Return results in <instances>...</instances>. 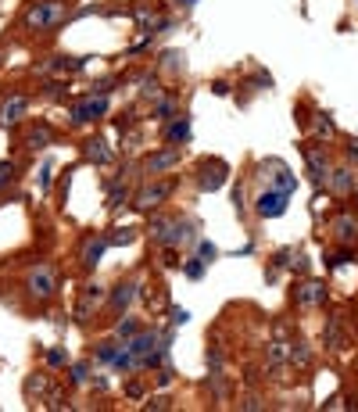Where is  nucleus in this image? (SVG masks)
Returning a JSON list of instances; mask_svg holds the SVG:
<instances>
[{
    "label": "nucleus",
    "instance_id": "b1692460",
    "mask_svg": "<svg viewBox=\"0 0 358 412\" xmlns=\"http://www.w3.org/2000/svg\"><path fill=\"white\" fill-rule=\"evenodd\" d=\"M118 352H122V348L107 341V344L101 348V352H97V359H101V362H115V359H118Z\"/></svg>",
    "mask_w": 358,
    "mask_h": 412
},
{
    "label": "nucleus",
    "instance_id": "c756f323",
    "mask_svg": "<svg viewBox=\"0 0 358 412\" xmlns=\"http://www.w3.org/2000/svg\"><path fill=\"white\" fill-rule=\"evenodd\" d=\"M201 269H205V262H201V258H197V262H186V276H194V280H197V276H201Z\"/></svg>",
    "mask_w": 358,
    "mask_h": 412
},
{
    "label": "nucleus",
    "instance_id": "39448f33",
    "mask_svg": "<svg viewBox=\"0 0 358 412\" xmlns=\"http://www.w3.org/2000/svg\"><path fill=\"white\" fill-rule=\"evenodd\" d=\"M287 197L283 190H266V194L258 197V215L261 219H276V215H283L287 212Z\"/></svg>",
    "mask_w": 358,
    "mask_h": 412
},
{
    "label": "nucleus",
    "instance_id": "f704fd0d",
    "mask_svg": "<svg viewBox=\"0 0 358 412\" xmlns=\"http://www.w3.org/2000/svg\"><path fill=\"white\" fill-rule=\"evenodd\" d=\"M118 334H126V337H129V334H136V323H133V319H126V323L118 326Z\"/></svg>",
    "mask_w": 358,
    "mask_h": 412
},
{
    "label": "nucleus",
    "instance_id": "dca6fc26",
    "mask_svg": "<svg viewBox=\"0 0 358 412\" xmlns=\"http://www.w3.org/2000/svg\"><path fill=\"white\" fill-rule=\"evenodd\" d=\"M104 251H107V241H104V237H97V241H90V244L83 247V265H86V269H93V265L101 262V255H104Z\"/></svg>",
    "mask_w": 358,
    "mask_h": 412
},
{
    "label": "nucleus",
    "instance_id": "f03ea898",
    "mask_svg": "<svg viewBox=\"0 0 358 412\" xmlns=\"http://www.w3.org/2000/svg\"><path fill=\"white\" fill-rule=\"evenodd\" d=\"M25 291H29V298H36V301H51V298L57 294V273H54V265L40 262V265L29 269V273H25Z\"/></svg>",
    "mask_w": 358,
    "mask_h": 412
},
{
    "label": "nucleus",
    "instance_id": "7c9ffc66",
    "mask_svg": "<svg viewBox=\"0 0 358 412\" xmlns=\"http://www.w3.org/2000/svg\"><path fill=\"white\" fill-rule=\"evenodd\" d=\"M86 369H90L86 362H79V366L72 369V380H75V384H83V380H86Z\"/></svg>",
    "mask_w": 358,
    "mask_h": 412
},
{
    "label": "nucleus",
    "instance_id": "e433bc0d",
    "mask_svg": "<svg viewBox=\"0 0 358 412\" xmlns=\"http://www.w3.org/2000/svg\"><path fill=\"white\" fill-rule=\"evenodd\" d=\"M348 158H355V162H358V144H348Z\"/></svg>",
    "mask_w": 358,
    "mask_h": 412
},
{
    "label": "nucleus",
    "instance_id": "6e6552de",
    "mask_svg": "<svg viewBox=\"0 0 358 412\" xmlns=\"http://www.w3.org/2000/svg\"><path fill=\"white\" fill-rule=\"evenodd\" d=\"M104 112H107V101L97 97V101H86V104H75V108H72V119H75V122H97Z\"/></svg>",
    "mask_w": 358,
    "mask_h": 412
},
{
    "label": "nucleus",
    "instance_id": "ddd939ff",
    "mask_svg": "<svg viewBox=\"0 0 358 412\" xmlns=\"http://www.w3.org/2000/svg\"><path fill=\"white\" fill-rule=\"evenodd\" d=\"M133 298H136V283H133V280L118 283V287H115V294H112V308H115V312H122V308H126Z\"/></svg>",
    "mask_w": 358,
    "mask_h": 412
},
{
    "label": "nucleus",
    "instance_id": "4468645a",
    "mask_svg": "<svg viewBox=\"0 0 358 412\" xmlns=\"http://www.w3.org/2000/svg\"><path fill=\"white\" fill-rule=\"evenodd\" d=\"M308 169H312V180H316V183L330 180V162H326L319 151H308Z\"/></svg>",
    "mask_w": 358,
    "mask_h": 412
},
{
    "label": "nucleus",
    "instance_id": "a211bd4d",
    "mask_svg": "<svg viewBox=\"0 0 358 412\" xmlns=\"http://www.w3.org/2000/svg\"><path fill=\"white\" fill-rule=\"evenodd\" d=\"M51 140H54L51 130H47V125H36V130H29V133H25V147H33V151H36V147H47Z\"/></svg>",
    "mask_w": 358,
    "mask_h": 412
},
{
    "label": "nucleus",
    "instance_id": "412c9836",
    "mask_svg": "<svg viewBox=\"0 0 358 412\" xmlns=\"http://www.w3.org/2000/svg\"><path fill=\"white\" fill-rule=\"evenodd\" d=\"M140 93H144V97H162V86H158V79H154V75H144V79H140Z\"/></svg>",
    "mask_w": 358,
    "mask_h": 412
},
{
    "label": "nucleus",
    "instance_id": "cd10ccee",
    "mask_svg": "<svg viewBox=\"0 0 358 412\" xmlns=\"http://www.w3.org/2000/svg\"><path fill=\"white\" fill-rule=\"evenodd\" d=\"M168 405H172V398H165V394H158V398L147 402V409H168Z\"/></svg>",
    "mask_w": 358,
    "mask_h": 412
},
{
    "label": "nucleus",
    "instance_id": "473e14b6",
    "mask_svg": "<svg viewBox=\"0 0 358 412\" xmlns=\"http://www.w3.org/2000/svg\"><path fill=\"white\" fill-rule=\"evenodd\" d=\"M197 251H201V262H212V258H215V247H212V244H201Z\"/></svg>",
    "mask_w": 358,
    "mask_h": 412
},
{
    "label": "nucleus",
    "instance_id": "6ab92c4d",
    "mask_svg": "<svg viewBox=\"0 0 358 412\" xmlns=\"http://www.w3.org/2000/svg\"><path fill=\"white\" fill-rule=\"evenodd\" d=\"M186 136H190V122H186V119L172 122V125L165 130V140H168V144H176V140H186Z\"/></svg>",
    "mask_w": 358,
    "mask_h": 412
},
{
    "label": "nucleus",
    "instance_id": "72a5a7b5",
    "mask_svg": "<svg viewBox=\"0 0 358 412\" xmlns=\"http://www.w3.org/2000/svg\"><path fill=\"white\" fill-rule=\"evenodd\" d=\"M165 265H168V269H176V265H179V258H176V251H172V244H168V251H165Z\"/></svg>",
    "mask_w": 358,
    "mask_h": 412
},
{
    "label": "nucleus",
    "instance_id": "f257e3e1",
    "mask_svg": "<svg viewBox=\"0 0 358 412\" xmlns=\"http://www.w3.org/2000/svg\"><path fill=\"white\" fill-rule=\"evenodd\" d=\"M65 19H68V4H61V0H36V4L25 8L22 29H29V33H54Z\"/></svg>",
    "mask_w": 358,
    "mask_h": 412
},
{
    "label": "nucleus",
    "instance_id": "c9c22d12",
    "mask_svg": "<svg viewBox=\"0 0 358 412\" xmlns=\"http://www.w3.org/2000/svg\"><path fill=\"white\" fill-rule=\"evenodd\" d=\"M172 323H186V308H172Z\"/></svg>",
    "mask_w": 358,
    "mask_h": 412
},
{
    "label": "nucleus",
    "instance_id": "5701e85b",
    "mask_svg": "<svg viewBox=\"0 0 358 412\" xmlns=\"http://www.w3.org/2000/svg\"><path fill=\"white\" fill-rule=\"evenodd\" d=\"M14 176H18V169H14V162H0V190H4L8 183H14Z\"/></svg>",
    "mask_w": 358,
    "mask_h": 412
},
{
    "label": "nucleus",
    "instance_id": "aec40b11",
    "mask_svg": "<svg viewBox=\"0 0 358 412\" xmlns=\"http://www.w3.org/2000/svg\"><path fill=\"white\" fill-rule=\"evenodd\" d=\"M86 158H93L97 165H104L107 158H112V151L104 147V140H90V144H86Z\"/></svg>",
    "mask_w": 358,
    "mask_h": 412
},
{
    "label": "nucleus",
    "instance_id": "4be33fe9",
    "mask_svg": "<svg viewBox=\"0 0 358 412\" xmlns=\"http://www.w3.org/2000/svg\"><path fill=\"white\" fill-rule=\"evenodd\" d=\"M176 97H165V101H158V104H154V119H168V115H172L176 112Z\"/></svg>",
    "mask_w": 358,
    "mask_h": 412
},
{
    "label": "nucleus",
    "instance_id": "2f4dec72",
    "mask_svg": "<svg viewBox=\"0 0 358 412\" xmlns=\"http://www.w3.org/2000/svg\"><path fill=\"white\" fill-rule=\"evenodd\" d=\"M47 362H51V366H65V352H57V348H54V352L47 355Z\"/></svg>",
    "mask_w": 358,
    "mask_h": 412
},
{
    "label": "nucleus",
    "instance_id": "20e7f679",
    "mask_svg": "<svg viewBox=\"0 0 358 412\" xmlns=\"http://www.w3.org/2000/svg\"><path fill=\"white\" fill-rule=\"evenodd\" d=\"M104 298H107V287H104V283H90V287L83 291V298H79L75 319L86 323V319H90V312H97V305H104Z\"/></svg>",
    "mask_w": 358,
    "mask_h": 412
},
{
    "label": "nucleus",
    "instance_id": "4c0bfd02",
    "mask_svg": "<svg viewBox=\"0 0 358 412\" xmlns=\"http://www.w3.org/2000/svg\"><path fill=\"white\" fill-rule=\"evenodd\" d=\"M179 4H183V8H194V4H197V0H179Z\"/></svg>",
    "mask_w": 358,
    "mask_h": 412
},
{
    "label": "nucleus",
    "instance_id": "7ed1b4c3",
    "mask_svg": "<svg viewBox=\"0 0 358 412\" xmlns=\"http://www.w3.org/2000/svg\"><path fill=\"white\" fill-rule=\"evenodd\" d=\"M25 112H29V97H25L22 90L4 93V101H0V125H14V122H22Z\"/></svg>",
    "mask_w": 358,
    "mask_h": 412
},
{
    "label": "nucleus",
    "instance_id": "c85d7f7f",
    "mask_svg": "<svg viewBox=\"0 0 358 412\" xmlns=\"http://www.w3.org/2000/svg\"><path fill=\"white\" fill-rule=\"evenodd\" d=\"M316 130H319L322 136H333V122H330V119H319V122H316Z\"/></svg>",
    "mask_w": 358,
    "mask_h": 412
},
{
    "label": "nucleus",
    "instance_id": "a878e982",
    "mask_svg": "<svg viewBox=\"0 0 358 412\" xmlns=\"http://www.w3.org/2000/svg\"><path fill=\"white\" fill-rule=\"evenodd\" d=\"M133 230H118V233H112V237H107V244H133Z\"/></svg>",
    "mask_w": 358,
    "mask_h": 412
},
{
    "label": "nucleus",
    "instance_id": "f8f14e48",
    "mask_svg": "<svg viewBox=\"0 0 358 412\" xmlns=\"http://www.w3.org/2000/svg\"><path fill=\"white\" fill-rule=\"evenodd\" d=\"M151 237L158 244H172V237H176V219H154L151 223Z\"/></svg>",
    "mask_w": 358,
    "mask_h": 412
},
{
    "label": "nucleus",
    "instance_id": "0eeeda50",
    "mask_svg": "<svg viewBox=\"0 0 358 412\" xmlns=\"http://www.w3.org/2000/svg\"><path fill=\"white\" fill-rule=\"evenodd\" d=\"M144 169L151 172V176H162V172H168V169H179V151H158V154H151L147 162H144Z\"/></svg>",
    "mask_w": 358,
    "mask_h": 412
},
{
    "label": "nucleus",
    "instance_id": "2eb2a0df",
    "mask_svg": "<svg viewBox=\"0 0 358 412\" xmlns=\"http://www.w3.org/2000/svg\"><path fill=\"white\" fill-rule=\"evenodd\" d=\"M326 344L337 348V352L348 344V334H344V326H340V315H330V326H326Z\"/></svg>",
    "mask_w": 358,
    "mask_h": 412
},
{
    "label": "nucleus",
    "instance_id": "1a4fd4ad",
    "mask_svg": "<svg viewBox=\"0 0 358 412\" xmlns=\"http://www.w3.org/2000/svg\"><path fill=\"white\" fill-rule=\"evenodd\" d=\"M322 301H326V287H322V283L308 280V283H301V287H298V305L316 308V305H322Z\"/></svg>",
    "mask_w": 358,
    "mask_h": 412
},
{
    "label": "nucleus",
    "instance_id": "393cba45",
    "mask_svg": "<svg viewBox=\"0 0 358 412\" xmlns=\"http://www.w3.org/2000/svg\"><path fill=\"white\" fill-rule=\"evenodd\" d=\"M43 391H47V380H43V376L25 380V394H43Z\"/></svg>",
    "mask_w": 358,
    "mask_h": 412
},
{
    "label": "nucleus",
    "instance_id": "9d476101",
    "mask_svg": "<svg viewBox=\"0 0 358 412\" xmlns=\"http://www.w3.org/2000/svg\"><path fill=\"white\" fill-rule=\"evenodd\" d=\"M333 237H337L340 244H355L358 241V223H355L351 215H337L333 219Z\"/></svg>",
    "mask_w": 358,
    "mask_h": 412
},
{
    "label": "nucleus",
    "instance_id": "58836bf2",
    "mask_svg": "<svg viewBox=\"0 0 358 412\" xmlns=\"http://www.w3.org/2000/svg\"><path fill=\"white\" fill-rule=\"evenodd\" d=\"M0 61H4V51H0Z\"/></svg>",
    "mask_w": 358,
    "mask_h": 412
},
{
    "label": "nucleus",
    "instance_id": "9b49d317",
    "mask_svg": "<svg viewBox=\"0 0 358 412\" xmlns=\"http://www.w3.org/2000/svg\"><path fill=\"white\" fill-rule=\"evenodd\" d=\"M326 183H330L337 194H351L355 190V172L351 169H330V180Z\"/></svg>",
    "mask_w": 358,
    "mask_h": 412
},
{
    "label": "nucleus",
    "instance_id": "f3484780",
    "mask_svg": "<svg viewBox=\"0 0 358 412\" xmlns=\"http://www.w3.org/2000/svg\"><path fill=\"white\" fill-rule=\"evenodd\" d=\"M290 362H294V366H312V348H308L305 341H294L290 344Z\"/></svg>",
    "mask_w": 358,
    "mask_h": 412
},
{
    "label": "nucleus",
    "instance_id": "423d86ee",
    "mask_svg": "<svg viewBox=\"0 0 358 412\" xmlns=\"http://www.w3.org/2000/svg\"><path fill=\"white\" fill-rule=\"evenodd\" d=\"M172 180H162V183H151V186H144L136 194V208H154V204H162V197H168L172 194Z\"/></svg>",
    "mask_w": 358,
    "mask_h": 412
},
{
    "label": "nucleus",
    "instance_id": "bb28decb",
    "mask_svg": "<svg viewBox=\"0 0 358 412\" xmlns=\"http://www.w3.org/2000/svg\"><path fill=\"white\" fill-rule=\"evenodd\" d=\"M240 409H247V412H255V409H266V402H261L258 394H247V398L240 402Z\"/></svg>",
    "mask_w": 358,
    "mask_h": 412
}]
</instances>
